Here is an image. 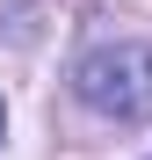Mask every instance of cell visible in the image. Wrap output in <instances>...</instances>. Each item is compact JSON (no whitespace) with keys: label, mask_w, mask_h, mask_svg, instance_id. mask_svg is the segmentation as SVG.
Masks as SVG:
<instances>
[{"label":"cell","mask_w":152,"mask_h":160,"mask_svg":"<svg viewBox=\"0 0 152 160\" xmlns=\"http://www.w3.org/2000/svg\"><path fill=\"white\" fill-rule=\"evenodd\" d=\"M72 95L109 124H152V44H94L72 66Z\"/></svg>","instance_id":"cell-1"},{"label":"cell","mask_w":152,"mask_h":160,"mask_svg":"<svg viewBox=\"0 0 152 160\" xmlns=\"http://www.w3.org/2000/svg\"><path fill=\"white\" fill-rule=\"evenodd\" d=\"M0 131H7V109H0Z\"/></svg>","instance_id":"cell-2"}]
</instances>
